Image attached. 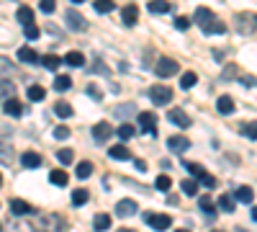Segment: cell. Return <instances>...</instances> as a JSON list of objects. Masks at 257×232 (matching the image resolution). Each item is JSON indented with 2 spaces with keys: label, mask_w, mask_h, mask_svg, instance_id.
I'll return each mask as SVG.
<instances>
[{
  "label": "cell",
  "mask_w": 257,
  "mask_h": 232,
  "mask_svg": "<svg viewBox=\"0 0 257 232\" xmlns=\"http://www.w3.org/2000/svg\"><path fill=\"white\" fill-rule=\"evenodd\" d=\"M16 18H18V24H34V11L29 8V6H21L18 11H16Z\"/></svg>",
  "instance_id": "603a6c76"
},
{
  "label": "cell",
  "mask_w": 257,
  "mask_h": 232,
  "mask_svg": "<svg viewBox=\"0 0 257 232\" xmlns=\"http://www.w3.org/2000/svg\"><path fill=\"white\" fill-rule=\"evenodd\" d=\"M183 168H185L190 176H196L206 188H216V178H213L211 173H206V168H203V165H198V163H183Z\"/></svg>",
  "instance_id": "3957f363"
},
{
  "label": "cell",
  "mask_w": 257,
  "mask_h": 232,
  "mask_svg": "<svg viewBox=\"0 0 257 232\" xmlns=\"http://www.w3.org/2000/svg\"><path fill=\"white\" fill-rule=\"evenodd\" d=\"M47 91L41 86H29V101H44Z\"/></svg>",
  "instance_id": "836d02e7"
},
{
  "label": "cell",
  "mask_w": 257,
  "mask_h": 232,
  "mask_svg": "<svg viewBox=\"0 0 257 232\" xmlns=\"http://www.w3.org/2000/svg\"><path fill=\"white\" fill-rule=\"evenodd\" d=\"M21 165L24 168H39L41 165V155L39 152H24L21 155Z\"/></svg>",
  "instance_id": "7402d4cb"
},
{
  "label": "cell",
  "mask_w": 257,
  "mask_h": 232,
  "mask_svg": "<svg viewBox=\"0 0 257 232\" xmlns=\"http://www.w3.org/2000/svg\"><path fill=\"white\" fill-rule=\"evenodd\" d=\"M54 114H57L59 119H70V116H72V106H70L67 101H57V103H54Z\"/></svg>",
  "instance_id": "cb8c5ba5"
},
{
  "label": "cell",
  "mask_w": 257,
  "mask_h": 232,
  "mask_svg": "<svg viewBox=\"0 0 257 232\" xmlns=\"http://www.w3.org/2000/svg\"><path fill=\"white\" fill-rule=\"evenodd\" d=\"M24 34H26V39H29V41L39 39V29H36V24H26V26H24Z\"/></svg>",
  "instance_id": "b9f144b4"
},
{
  "label": "cell",
  "mask_w": 257,
  "mask_h": 232,
  "mask_svg": "<svg viewBox=\"0 0 257 232\" xmlns=\"http://www.w3.org/2000/svg\"><path fill=\"white\" fill-rule=\"evenodd\" d=\"M167 119L173 121L175 126H180V129H188V126H190V116L183 109H170L167 111Z\"/></svg>",
  "instance_id": "7c38bea8"
},
{
  "label": "cell",
  "mask_w": 257,
  "mask_h": 232,
  "mask_svg": "<svg viewBox=\"0 0 257 232\" xmlns=\"http://www.w3.org/2000/svg\"><path fill=\"white\" fill-rule=\"evenodd\" d=\"M8 93L13 96V86H11V83H8V80H3V101L8 98Z\"/></svg>",
  "instance_id": "7dc6e473"
},
{
  "label": "cell",
  "mask_w": 257,
  "mask_h": 232,
  "mask_svg": "<svg viewBox=\"0 0 257 232\" xmlns=\"http://www.w3.org/2000/svg\"><path fill=\"white\" fill-rule=\"evenodd\" d=\"M3 111H6L8 116H21V114H24V106H21L16 98H6V101H3Z\"/></svg>",
  "instance_id": "e0dca14e"
},
{
  "label": "cell",
  "mask_w": 257,
  "mask_h": 232,
  "mask_svg": "<svg viewBox=\"0 0 257 232\" xmlns=\"http://www.w3.org/2000/svg\"><path fill=\"white\" fill-rule=\"evenodd\" d=\"M134 165H137V171H139V173L147 171V163H144V160H134Z\"/></svg>",
  "instance_id": "681fc988"
},
{
  "label": "cell",
  "mask_w": 257,
  "mask_h": 232,
  "mask_svg": "<svg viewBox=\"0 0 257 232\" xmlns=\"http://www.w3.org/2000/svg\"><path fill=\"white\" fill-rule=\"evenodd\" d=\"M70 137V126H57L54 129V139H67Z\"/></svg>",
  "instance_id": "ee69618b"
},
{
  "label": "cell",
  "mask_w": 257,
  "mask_h": 232,
  "mask_svg": "<svg viewBox=\"0 0 257 232\" xmlns=\"http://www.w3.org/2000/svg\"><path fill=\"white\" fill-rule=\"evenodd\" d=\"M167 147H170V152H175V155H183L190 150V139L185 134H175V137H170L167 139Z\"/></svg>",
  "instance_id": "9c48e42d"
},
{
  "label": "cell",
  "mask_w": 257,
  "mask_h": 232,
  "mask_svg": "<svg viewBox=\"0 0 257 232\" xmlns=\"http://www.w3.org/2000/svg\"><path fill=\"white\" fill-rule=\"evenodd\" d=\"M242 134H244L247 139H257V121H247V124L242 126Z\"/></svg>",
  "instance_id": "74e56055"
},
{
  "label": "cell",
  "mask_w": 257,
  "mask_h": 232,
  "mask_svg": "<svg viewBox=\"0 0 257 232\" xmlns=\"http://www.w3.org/2000/svg\"><path fill=\"white\" fill-rule=\"evenodd\" d=\"M111 134H113V126H111L108 121H98V124L93 126V139L100 142V144H103V142H108Z\"/></svg>",
  "instance_id": "30bf717a"
},
{
  "label": "cell",
  "mask_w": 257,
  "mask_h": 232,
  "mask_svg": "<svg viewBox=\"0 0 257 232\" xmlns=\"http://www.w3.org/2000/svg\"><path fill=\"white\" fill-rule=\"evenodd\" d=\"M41 65H44L47 70H57L62 65V59L57 54H44V57H41Z\"/></svg>",
  "instance_id": "f1b7e54d"
},
{
  "label": "cell",
  "mask_w": 257,
  "mask_h": 232,
  "mask_svg": "<svg viewBox=\"0 0 257 232\" xmlns=\"http://www.w3.org/2000/svg\"><path fill=\"white\" fill-rule=\"evenodd\" d=\"M188 26H190V21H188L185 16H178V18H175V29H178V31H188Z\"/></svg>",
  "instance_id": "7bdbcfd3"
},
{
  "label": "cell",
  "mask_w": 257,
  "mask_h": 232,
  "mask_svg": "<svg viewBox=\"0 0 257 232\" xmlns=\"http://www.w3.org/2000/svg\"><path fill=\"white\" fill-rule=\"evenodd\" d=\"M170 186H173L170 176H160V178L155 181V188H157V191H162V194H167V191H170Z\"/></svg>",
  "instance_id": "8d00e7d4"
},
{
  "label": "cell",
  "mask_w": 257,
  "mask_h": 232,
  "mask_svg": "<svg viewBox=\"0 0 257 232\" xmlns=\"http://www.w3.org/2000/svg\"><path fill=\"white\" fill-rule=\"evenodd\" d=\"M108 158L111 160H132V152H128L123 144H116V147H111V150H108Z\"/></svg>",
  "instance_id": "44dd1931"
},
{
  "label": "cell",
  "mask_w": 257,
  "mask_h": 232,
  "mask_svg": "<svg viewBox=\"0 0 257 232\" xmlns=\"http://www.w3.org/2000/svg\"><path fill=\"white\" fill-rule=\"evenodd\" d=\"M198 206H201V212H203L206 217H213V214H216V204H213L211 196H201V199H198Z\"/></svg>",
  "instance_id": "ffe728a7"
},
{
  "label": "cell",
  "mask_w": 257,
  "mask_h": 232,
  "mask_svg": "<svg viewBox=\"0 0 257 232\" xmlns=\"http://www.w3.org/2000/svg\"><path fill=\"white\" fill-rule=\"evenodd\" d=\"M196 24H198V29L206 34V36H211V34H224L226 31V24H221V21L213 16L208 8H196Z\"/></svg>",
  "instance_id": "6da1fadb"
},
{
  "label": "cell",
  "mask_w": 257,
  "mask_h": 232,
  "mask_svg": "<svg viewBox=\"0 0 257 232\" xmlns=\"http://www.w3.org/2000/svg\"><path fill=\"white\" fill-rule=\"evenodd\" d=\"M88 199H90V194L85 191V188H75V191H72V204H75V206L88 204Z\"/></svg>",
  "instance_id": "4316f807"
},
{
  "label": "cell",
  "mask_w": 257,
  "mask_h": 232,
  "mask_svg": "<svg viewBox=\"0 0 257 232\" xmlns=\"http://www.w3.org/2000/svg\"><path fill=\"white\" fill-rule=\"evenodd\" d=\"M11 212L16 214V217H26V214H31L34 212V206L29 204V201H24V199H11Z\"/></svg>",
  "instance_id": "4fadbf2b"
},
{
  "label": "cell",
  "mask_w": 257,
  "mask_h": 232,
  "mask_svg": "<svg viewBox=\"0 0 257 232\" xmlns=\"http://www.w3.org/2000/svg\"><path fill=\"white\" fill-rule=\"evenodd\" d=\"M77 178H90V173H93V165L88 163V160H82V163H77Z\"/></svg>",
  "instance_id": "4dcf8cb0"
},
{
  "label": "cell",
  "mask_w": 257,
  "mask_h": 232,
  "mask_svg": "<svg viewBox=\"0 0 257 232\" xmlns=\"http://www.w3.org/2000/svg\"><path fill=\"white\" fill-rule=\"evenodd\" d=\"M64 65H70V67H85L82 52H67V54H64Z\"/></svg>",
  "instance_id": "d6986e66"
},
{
  "label": "cell",
  "mask_w": 257,
  "mask_h": 232,
  "mask_svg": "<svg viewBox=\"0 0 257 232\" xmlns=\"http://www.w3.org/2000/svg\"><path fill=\"white\" fill-rule=\"evenodd\" d=\"M234 24H237V31H239V34L249 36V34L257 31V13H249V11L237 13V16H234Z\"/></svg>",
  "instance_id": "7a4b0ae2"
},
{
  "label": "cell",
  "mask_w": 257,
  "mask_h": 232,
  "mask_svg": "<svg viewBox=\"0 0 257 232\" xmlns=\"http://www.w3.org/2000/svg\"><path fill=\"white\" fill-rule=\"evenodd\" d=\"M90 70H95V72H100V75H108V67H105V65H103L100 59H95V65H93Z\"/></svg>",
  "instance_id": "bcb514c9"
},
{
  "label": "cell",
  "mask_w": 257,
  "mask_h": 232,
  "mask_svg": "<svg viewBox=\"0 0 257 232\" xmlns=\"http://www.w3.org/2000/svg\"><path fill=\"white\" fill-rule=\"evenodd\" d=\"M149 101H152L155 106H167V103L173 101V88H167V86H152V88H149Z\"/></svg>",
  "instance_id": "277c9868"
},
{
  "label": "cell",
  "mask_w": 257,
  "mask_h": 232,
  "mask_svg": "<svg viewBox=\"0 0 257 232\" xmlns=\"http://www.w3.org/2000/svg\"><path fill=\"white\" fill-rule=\"evenodd\" d=\"M196 83H198V75H196V72H183V75H180V88H183V91H190Z\"/></svg>",
  "instance_id": "484cf974"
},
{
  "label": "cell",
  "mask_w": 257,
  "mask_h": 232,
  "mask_svg": "<svg viewBox=\"0 0 257 232\" xmlns=\"http://www.w3.org/2000/svg\"><path fill=\"white\" fill-rule=\"evenodd\" d=\"M252 219H254V222H257V206H254V209H252Z\"/></svg>",
  "instance_id": "816d5d0a"
},
{
  "label": "cell",
  "mask_w": 257,
  "mask_h": 232,
  "mask_svg": "<svg viewBox=\"0 0 257 232\" xmlns=\"http://www.w3.org/2000/svg\"><path fill=\"white\" fill-rule=\"evenodd\" d=\"M72 3H85V0H72Z\"/></svg>",
  "instance_id": "f5cc1de1"
},
{
  "label": "cell",
  "mask_w": 257,
  "mask_h": 232,
  "mask_svg": "<svg viewBox=\"0 0 257 232\" xmlns=\"http://www.w3.org/2000/svg\"><path fill=\"white\" fill-rule=\"evenodd\" d=\"M93 6H95L98 13H111L113 11V0H95Z\"/></svg>",
  "instance_id": "f35d334b"
},
{
  "label": "cell",
  "mask_w": 257,
  "mask_h": 232,
  "mask_svg": "<svg viewBox=\"0 0 257 232\" xmlns=\"http://www.w3.org/2000/svg\"><path fill=\"white\" fill-rule=\"evenodd\" d=\"M54 8H57V0H41V3H39L41 13H54Z\"/></svg>",
  "instance_id": "60d3db41"
},
{
  "label": "cell",
  "mask_w": 257,
  "mask_h": 232,
  "mask_svg": "<svg viewBox=\"0 0 257 232\" xmlns=\"http://www.w3.org/2000/svg\"><path fill=\"white\" fill-rule=\"evenodd\" d=\"M18 59H21V62H26V65H34V62H41V59H39V54H36L31 47H21V49H18Z\"/></svg>",
  "instance_id": "ac0fdd59"
},
{
  "label": "cell",
  "mask_w": 257,
  "mask_h": 232,
  "mask_svg": "<svg viewBox=\"0 0 257 232\" xmlns=\"http://www.w3.org/2000/svg\"><path fill=\"white\" fill-rule=\"evenodd\" d=\"M49 181L54 183V186H67V173H64V171H52V176H49Z\"/></svg>",
  "instance_id": "e575fe53"
},
{
  "label": "cell",
  "mask_w": 257,
  "mask_h": 232,
  "mask_svg": "<svg viewBox=\"0 0 257 232\" xmlns=\"http://www.w3.org/2000/svg\"><path fill=\"white\" fill-rule=\"evenodd\" d=\"M70 88H72V78H67V75H59V78L54 80V91L64 93V91H70Z\"/></svg>",
  "instance_id": "83f0119b"
},
{
  "label": "cell",
  "mask_w": 257,
  "mask_h": 232,
  "mask_svg": "<svg viewBox=\"0 0 257 232\" xmlns=\"http://www.w3.org/2000/svg\"><path fill=\"white\" fill-rule=\"evenodd\" d=\"M216 111L224 114V116L234 114V101H231V96H219V101H216Z\"/></svg>",
  "instance_id": "9a60e30c"
},
{
  "label": "cell",
  "mask_w": 257,
  "mask_h": 232,
  "mask_svg": "<svg viewBox=\"0 0 257 232\" xmlns=\"http://www.w3.org/2000/svg\"><path fill=\"white\" fill-rule=\"evenodd\" d=\"M144 222L152 229H170L173 227V217L170 214H144Z\"/></svg>",
  "instance_id": "52a82bcc"
},
{
  "label": "cell",
  "mask_w": 257,
  "mask_h": 232,
  "mask_svg": "<svg viewBox=\"0 0 257 232\" xmlns=\"http://www.w3.org/2000/svg\"><path fill=\"white\" fill-rule=\"evenodd\" d=\"M134 132H137V129H134V124H121L118 129H116V134H118L121 139H132Z\"/></svg>",
  "instance_id": "1f68e13d"
},
{
  "label": "cell",
  "mask_w": 257,
  "mask_h": 232,
  "mask_svg": "<svg viewBox=\"0 0 257 232\" xmlns=\"http://www.w3.org/2000/svg\"><path fill=\"white\" fill-rule=\"evenodd\" d=\"M149 11H152V13H167L170 3H167V0H152V3H149Z\"/></svg>",
  "instance_id": "d590c367"
},
{
  "label": "cell",
  "mask_w": 257,
  "mask_h": 232,
  "mask_svg": "<svg viewBox=\"0 0 257 232\" xmlns=\"http://www.w3.org/2000/svg\"><path fill=\"white\" fill-rule=\"evenodd\" d=\"M198 183H201L198 178H196V181H193V178H185V181L180 183L183 194H185V196H196V191H198Z\"/></svg>",
  "instance_id": "d4e9b609"
},
{
  "label": "cell",
  "mask_w": 257,
  "mask_h": 232,
  "mask_svg": "<svg viewBox=\"0 0 257 232\" xmlns=\"http://www.w3.org/2000/svg\"><path fill=\"white\" fill-rule=\"evenodd\" d=\"M88 96H93V98H100V91H98V88H93V86H90V88H88Z\"/></svg>",
  "instance_id": "f907efd6"
},
{
  "label": "cell",
  "mask_w": 257,
  "mask_h": 232,
  "mask_svg": "<svg viewBox=\"0 0 257 232\" xmlns=\"http://www.w3.org/2000/svg\"><path fill=\"white\" fill-rule=\"evenodd\" d=\"M178 70H180V65H178L175 59H170V57H160L157 65H155V72H157L160 78H173Z\"/></svg>",
  "instance_id": "8992f818"
},
{
  "label": "cell",
  "mask_w": 257,
  "mask_h": 232,
  "mask_svg": "<svg viewBox=\"0 0 257 232\" xmlns=\"http://www.w3.org/2000/svg\"><path fill=\"white\" fill-rule=\"evenodd\" d=\"M239 83H242V86H247V88H252V86H257V78L254 75H242Z\"/></svg>",
  "instance_id": "f6af8a7d"
},
{
  "label": "cell",
  "mask_w": 257,
  "mask_h": 232,
  "mask_svg": "<svg viewBox=\"0 0 257 232\" xmlns=\"http://www.w3.org/2000/svg\"><path fill=\"white\" fill-rule=\"evenodd\" d=\"M137 126H139V132H144V134H157V116L152 111H142L137 116Z\"/></svg>",
  "instance_id": "5b68a950"
},
{
  "label": "cell",
  "mask_w": 257,
  "mask_h": 232,
  "mask_svg": "<svg viewBox=\"0 0 257 232\" xmlns=\"http://www.w3.org/2000/svg\"><path fill=\"white\" fill-rule=\"evenodd\" d=\"M234 199L242 201V204H252L254 194H252V188H249V186H237V188H234Z\"/></svg>",
  "instance_id": "2e32d148"
},
{
  "label": "cell",
  "mask_w": 257,
  "mask_h": 232,
  "mask_svg": "<svg viewBox=\"0 0 257 232\" xmlns=\"http://www.w3.org/2000/svg\"><path fill=\"white\" fill-rule=\"evenodd\" d=\"M93 227H95V229H108V227H111V217H108V214H95Z\"/></svg>",
  "instance_id": "d6a6232c"
},
{
  "label": "cell",
  "mask_w": 257,
  "mask_h": 232,
  "mask_svg": "<svg viewBox=\"0 0 257 232\" xmlns=\"http://www.w3.org/2000/svg\"><path fill=\"white\" fill-rule=\"evenodd\" d=\"M64 21H67V26L72 29V31H77V34H82V31H88V21H85L77 11H67V16H64Z\"/></svg>",
  "instance_id": "ba28073f"
},
{
  "label": "cell",
  "mask_w": 257,
  "mask_h": 232,
  "mask_svg": "<svg viewBox=\"0 0 257 232\" xmlns=\"http://www.w3.org/2000/svg\"><path fill=\"white\" fill-rule=\"evenodd\" d=\"M224 78L229 80V78H237V70H234V65H226V70H224Z\"/></svg>",
  "instance_id": "c3c4849f"
},
{
  "label": "cell",
  "mask_w": 257,
  "mask_h": 232,
  "mask_svg": "<svg viewBox=\"0 0 257 232\" xmlns=\"http://www.w3.org/2000/svg\"><path fill=\"white\" fill-rule=\"evenodd\" d=\"M219 209L221 212H234V196H229V194H224V196H219Z\"/></svg>",
  "instance_id": "f546056e"
},
{
  "label": "cell",
  "mask_w": 257,
  "mask_h": 232,
  "mask_svg": "<svg viewBox=\"0 0 257 232\" xmlns=\"http://www.w3.org/2000/svg\"><path fill=\"white\" fill-rule=\"evenodd\" d=\"M137 201L134 199H121L118 204H116V217H121V219H126V217H132L134 212H137Z\"/></svg>",
  "instance_id": "8fae6325"
},
{
  "label": "cell",
  "mask_w": 257,
  "mask_h": 232,
  "mask_svg": "<svg viewBox=\"0 0 257 232\" xmlns=\"http://www.w3.org/2000/svg\"><path fill=\"white\" fill-rule=\"evenodd\" d=\"M121 21H123V26H134L137 21H139V8L137 3H128L123 11H121Z\"/></svg>",
  "instance_id": "5bb4252c"
},
{
  "label": "cell",
  "mask_w": 257,
  "mask_h": 232,
  "mask_svg": "<svg viewBox=\"0 0 257 232\" xmlns=\"http://www.w3.org/2000/svg\"><path fill=\"white\" fill-rule=\"evenodd\" d=\"M57 160H59V163H64V165H70V163L75 160V155H72V150H67V147H62V150L57 152Z\"/></svg>",
  "instance_id": "ab89813d"
}]
</instances>
